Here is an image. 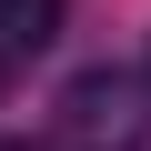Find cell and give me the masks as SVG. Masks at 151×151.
<instances>
[{"instance_id": "1", "label": "cell", "mask_w": 151, "mask_h": 151, "mask_svg": "<svg viewBox=\"0 0 151 151\" xmlns=\"http://www.w3.org/2000/svg\"><path fill=\"white\" fill-rule=\"evenodd\" d=\"M70 141H131V81L121 70L70 81Z\"/></svg>"}, {"instance_id": "2", "label": "cell", "mask_w": 151, "mask_h": 151, "mask_svg": "<svg viewBox=\"0 0 151 151\" xmlns=\"http://www.w3.org/2000/svg\"><path fill=\"white\" fill-rule=\"evenodd\" d=\"M50 30H60V0H0V50H10V60L40 50Z\"/></svg>"}, {"instance_id": "3", "label": "cell", "mask_w": 151, "mask_h": 151, "mask_svg": "<svg viewBox=\"0 0 151 151\" xmlns=\"http://www.w3.org/2000/svg\"><path fill=\"white\" fill-rule=\"evenodd\" d=\"M10 151H20V141H10Z\"/></svg>"}]
</instances>
